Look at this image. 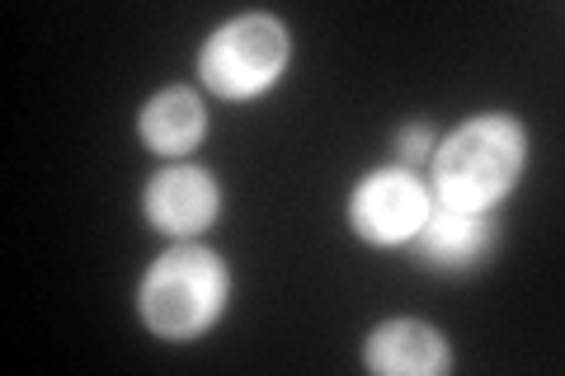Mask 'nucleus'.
Wrapping results in <instances>:
<instances>
[{"label":"nucleus","mask_w":565,"mask_h":376,"mask_svg":"<svg viewBox=\"0 0 565 376\" xmlns=\"http://www.w3.org/2000/svg\"><path fill=\"white\" fill-rule=\"evenodd\" d=\"M527 160V137L514 118L486 114L462 122L434 151V193L444 207L494 212L514 193Z\"/></svg>","instance_id":"nucleus-1"},{"label":"nucleus","mask_w":565,"mask_h":376,"mask_svg":"<svg viewBox=\"0 0 565 376\" xmlns=\"http://www.w3.org/2000/svg\"><path fill=\"white\" fill-rule=\"evenodd\" d=\"M401 155L411 160V165H419V160H434V128H424V122H411V128L401 132Z\"/></svg>","instance_id":"nucleus-9"},{"label":"nucleus","mask_w":565,"mask_h":376,"mask_svg":"<svg viewBox=\"0 0 565 376\" xmlns=\"http://www.w3.org/2000/svg\"><path fill=\"white\" fill-rule=\"evenodd\" d=\"M217 212H222V189L203 165H170L147 189V222L161 236L189 240L217 222Z\"/></svg>","instance_id":"nucleus-6"},{"label":"nucleus","mask_w":565,"mask_h":376,"mask_svg":"<svg viewBox=\"0 0 565 376\" xmlns=\"http://www.w3.org/2000/svg\"><path fill=\"white\" fill-rule=\"evenodd\" d=\"M232 297V273L226 264L203 245H180L161 255L137 288L141 320L161 339H199L217 325Z\"/></svg>","instance_id":"nucleus-2"},{"label":"nucleus","mask_w":565,"mask_h":376,"mask_svg":"<svg viewBox=\"0 0 565 376\" xmlns=\"http://www.w3.org/2000/svg\"><path fill=\"white\" fill-rule=\"evenodd\" d=\"M429 189L415 179V170L405 165H386L373 170L353 189V203H349V222L363 240L373 245H411L415 230L429 217Z\"/></svg>","instance_id":"nucleus-4"},{"label":"nucleus","mask_w":565,"mask_h":376,"mask_svg":"<svg viewBox=\"0 0 565 376\" xmlns=\"http://www.w3.org/2000/svg\"><path fill=\"white\" fill-rule=\"evenodd\" d=\"M363 367L382 376H444L452 367L448 339L419 320H386L363 348Z\"/></svg>","instance_id":"nucleus-7"},{"label":"nucleus","mask_w":565,"mask_h":376,"mask_svg":"<svg viewBox=\"0 0 565 376\" xmlns=\"http://www.w3.org/2000/svg\"><path fill=\"white\" fill-rule=\"evenodd\" d=\"M494 245H500V222L490 212H462V207H444L434 203L424 226L415 230V259L424 268H444V273H467V268H481Z\"/></svg>","instance_id":"nucleus-5"},{"label":"nucleus","mask_w":565,"mask_h":376,"mask_svg":"<svg viewBox=\"0 0 565 376\" xmlns=\"http://www.w3.org/2000/svg\"><path fill=\"white\" fill-rule=\"evenodd\" d=\"M288 29L274 14H236L232 24H222L212 39L203 43V85L217 89L222 99H255L278 76L288 71Z\"/></svg>","instance_id":"nucleus-3"},{"label":"nucleus","mask_w":565,"mask_h":376,"mask_svg":"<svg viewBox=\"0 0 565 376\" xmlns=\"http://www.w3.org/2000/svg\"><path fill=\"white\" fill-rule=\"evenodd\" d=\"M137 132L156 155H184V151L199 147L203 132H207L203 99L193 95V89H184V85H170L147 104V109H141Z\"/></svg>","instance_id":"nucleus-8"}]
</instances>
